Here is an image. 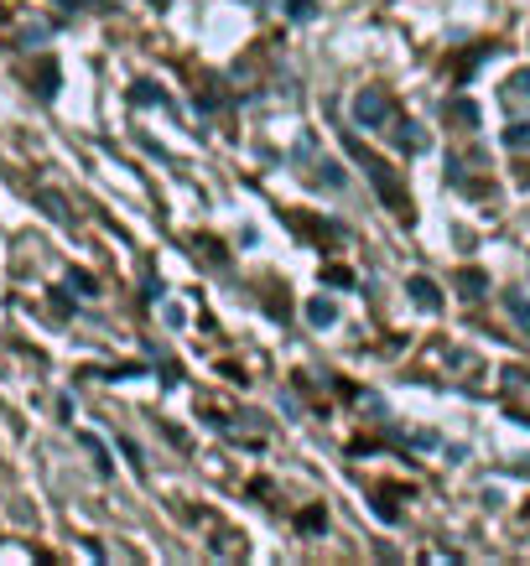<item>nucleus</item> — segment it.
<instances>
[{
    "label": "nucleus",
    "mask_w": 530,
    "mask_h": 566,
    "mask_svg": "<svg viewBox=\"0 0 530 566\" xmlns=\"http://www.w3.org/2000/svg\"><path fill=\"white\" fill-rule=\"evenodd\" d=\"M391 115H395V104L385 88H360V94H354V120H360L364 130H385Z\"/></svg>",
    "instance_id": "1"
},
{
    "label": "nucleus",
    "mask_w": 530,
    "mask_h": 566,
    "mask_svg": "<svg viewBox=\"0 0 530 566\" xmlns=\"http://www.w3.org/2000/svg\"><path fill=\"white\" fill-rule=\"evenodd\" d=\"M364 172L375 177V188L385 192V198H391L395 208H406V198H401V192H395V182H391V172H385V161H375V156H370V161H364Z\"/></svg>",
    "instance_id": "2"
},
{
    "label": "nucleus",
    "mask_w": 530,
    "mask_h": 566,
    "mask_svg": "<svg viewBox=\"0 0 530 566\" xmlns=\"http://www.w3.org/2000/svg\"><path fill=\"white\" fill-rule=\"evenodd\" d=\"M333 317H339V307H333V302H323V296H318V302H308V323L312 327H328Z\"/></svg>",
    "instance_id": "3"
},
{
    "label": "nucleus",
    "mask_w": 530,
    "mask_h": 566,
    "mask_svg": "<svg viewBox=\"0 0 530 566\" xmlns=\"http://www.w3.org/2000/svg\"><path fill=\"white\" fill-rule=\"evenodd\" d=\"M505 307H510V317L530 333V302H526V296H520V292H505Z\"/></svg>",
    "instance_id": "4"
},
{
    "label": "nucleus",
    "mask_w": 530,
    "mask_h": 566,
    "mask_svg": "<svg viewBox=\"0 0 530 566\" xmlns=\"http://www.w3.org/2000/svg\"><path fill=\"white\" fill-rule=\"evenodd\" d=\"M411 296H416V307H437V286H432V281H422V275L411 281Z\"/></svg>",
    "instance_id": "5"
},
{
    "label": "nucleus",
    "mask_w": 530,
    "mask_h": 566,
    "mask_svg": "<svg viewBox=\"0 0 530 566\" xmlns=\"http://www.w3.org/2000/svg\"><path fill=\"white\" fill-rule=\"evenodd\" d=\"M287 11H291V17H297V21H308V17H312V0H291Z\"/></svg>",
    "instance_id": "6"
},
{
    "label": "nucleus",
    "mask_w": 530,
    "mask_h": 566,
    "mask_svg": "<svg viewBox=\"0 0 530 566\" xmlns=\"http://www.w3.org/2000/svg\"><path fill=\"white\" fill-rule=\"evenodd\" d=\"M515 94H530V69H526V73H515Z\"/></svg>",
    "instance_id": "7"
},
{
    "label": "nucleus",
    "mask_w": 530,
    "mask_h": 566,
    "mask_svg": "<svg viewBox=\"0 0 530 566\" xmlns=\"http://www.w3.org/2000/svg\"><path fill=\"white\" fill-rule=\"evenodd\" d=\"M510 140H515V146H526V140H530V130H510Z\"/></svg>",
    "instance_id": "8"
}]
</instances>
